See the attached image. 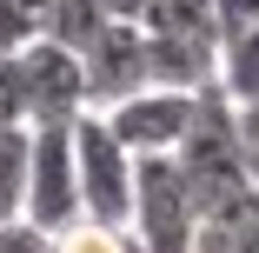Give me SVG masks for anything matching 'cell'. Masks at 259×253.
<instances>
[{"label":"cell","instance_id":"5bb4252c","mask_svg":"<svg viewBox=\"0 0 259 253\" xmlns=\"http://www.w3.org/2000/svg\"><path fill=\"white\" fill-rule=\"evenodd\" d=\"M0 127H27V80H20V54H0Z\"/></svg>","mask_w":259,"mask_h":253},{"label":"cell","instance_id":"2e32d148","mask_svg":"<svg viewBox=\"0 0 259 253\" xmlns=\"http://www.w3.org/2000/svg\"><path fill=\"white\" fill-rule=\"evenodd\" d=\"M27 40H33V14L20 0H0V54H20Z\"/></svg>","mask_w":259,"mask_h":253},{"label":"cell","instance_id":"9a60e30c","mask_svg":"<svg viewBox=\"0 0 259 253\" xmlns=\"http://www.w3.org/2000/svg\"><path fill=\"white\" fill-rule=\"evenodd\" d=\"M0 253H54V233L33 227L27 213H14V220H0Z\"/></svg>","mask_w":259,"mask_h":253},{"label":"cell","instance_id":"d6986e66","mask_svg":"<svg viewBox=\"0 0 259 253\" xmlns=\"http://www.w3.org/2000/svg\"><path fill=\"white\" fill-rule=\"evenodd\" d=\"M100 7H107L113 20H140V7H146V0H100Z\"/></svg>","mask_w":259,"mask_h":253},{"label":"cell","instance_id":"ba28073f","mask_svg":"<svg viewBox=\"0 0 259 253\" xmlns=\"http://www.w3.org/2000/svg\"><path fill=\"white\" fill-rule=\"evenodd\" d=\"M213 74H220V40H206V33H146V87L206 93Z\"/></svg>","mask_w":259,"mask_h":253},{"label":"cell","instance_id":"ac0fdd59","mask_svg":"<svg viewBox=\"0 0 259 253\" xmlns=\"http://www.w3.org/2000/svg\"><path fill=\"white\" fill-rule=\"evenodd\" d=\"M213 20H220V33L252 27V20H259V0H213Z\"/></svg>","mask_w":259,"mask_h":253},{"label":"cell","instance_id":"7c38bea8","mask_svg":"<svg viewBox=\"0 0 259 253\" xmlns=\"http://www.w3.org/2000/svg\"><path fill=\"white\" fill-rule=\"evenodd\" d=\"M140 27L146 33H206V40H220L213 0H146V7H140Z\"/></svg>","mask_w":259,"mask_h":253},{"label":"cell","instance_id":"30bf717a","mask_svg":"<svg viewBox=\"0 0 259 253\" xmlns=\"http://www.w3.org/2000/svg\"><path fill=\"white\" fill-rule=\"evenodd\" d=\"M107 20L113 14L100 7V0H47L40 7V40H60V47H73V54H87Z\"/></svg>","mask_w":259,"mask_h":253},{"label":"cell","instance_id":"6da1fadb","mask_svg":"<svg viewBox=\"0 0 259 253\" xmlns=\"http://www.w3.org/2000/svg\"><path fill=\"white\" fill-rule=\"evenodd\" d=\"M173 160H180V173H186V187H193V207H199V213L226 207L233 193H246V187H252V180H246V160H239L233 100H226L220 87H206V93H199L193 127H186V140L173 147Z\"/></svg>","mask_w":259,"mask_h":253},{"label":"cell","instance_id":"52a82bcc","mask_svg":"<svg viewBox=\"0 0 259 253\" xmlns=\"http://www.w3.org/2000/svg\"><path fill=\"white\" fill-rule=\"evenodd\" d=\"M80 67H87V107H113L133 87H146V33H140V20H107L100 40L80 54Z\"/></svg>","mask_w":259,"mask_h":253},{"label":"cell","instance_id":"8992f818","mask_svg":"<svg viewBox=\"0 0 259 253\" xmlns=\"http://www.w3.org/2000/svg\"><path fill=\"white\" fill-rule=\"evenodd\" d=\"M20 213L47 233L80 220V180H73V120L67 127H33V160H27V200Z\"/></svg>","mask_w":259,"mask_h":253},{"label":"cell","instance_id":"277c9868","mask_svg":"<svg viewBox=\"0 0 259 253\" xmlns=\"http://www.w3.org/2000/svg\"><path fill=\"white\" fill-rule=\"evenodd\" d=\"M193 107H199V93L133 87L126 100H113V107H93V114L107 120V127H113V140L140 160V154H173V147L186 140V127H193Z\"/></svg>","mask_w":259,"mask_h":253},{"label":"cell","instance_id":"e0dca14e","mask_svg":"<svg viewBox=\"0 0 259 253\" xmlns=\"http://www.w3.org/2000/svg\"><path fill=\"white\" fill-rule=\"evenodd\" d=\"M233 127H239V160H246V180L259 187V107H233Z\"/></svg>","mask_w":259,"mask_h":253},{"label":"cell","instance_id":"7a4b0ae2","mask_svg":"<svg viewBox=\"0 0 259 253\" xmlns=\"http://www.w3.org/2000/svg\"><path fill=\"white\" fill-rule=\"evenodd\" d=\"M193 187L180 173L173 154H140L133 160V207H126V233L140 240V253H193Z\"/></svg>","mask_w":259,"mask_h":253},{"label":"cell","instance_id":"3957f363","mask_svg":"<svg viewBox=\"0 0 259 253\" xmlns=\"http://www.w3.org/2000/svg\"><path fill=\"white\" fill-rule=\"evenodd\" d=\"M73 180H80V213L87 220H120L133 207V154L113 140V127L93 107L73 114Z\"/></svg>","mask_w":259,"mask_h":253},{"label":"cell","instance_id":"5b68a950","mask_svg":"<svg viewBox=\"0 0 259 253\" xmlns=\"http://www.w3.org/2000/svg\"><path fill=\"white\" fill-rule=\"evenodd\" d=\"M20 80H27V127H67L87 114V67L60 40H27L20 47Z\"/></svg>","mask_w":259,"mask_h":253},{"label":"cell","instance_id":"9c48e42d","mask_svg":"<svg viewBox=\"0 0 259 253\" xmlns=\"http://www.w3.org/2000/svg\"><path fill=\"white\" fill-rule=\"evenodd\" d=\"M213 87L233 100V107H259V20L220 33V74Z\"/></svg>","mask_w":259,"mask_h":253},{"label":"cell","instance_id":"4fadbf2b","mask_svg":"<svg viewBox=\"0 0 259 253\" xmlns=\"http://www.w3.org/2000/svg\"><path fill=\"white\" fill-rule=\"evenodd\" d=\"M54 253H140V240L120 227V220H67L54 233Z\"/></svg>","mask_w":259,"mask_h":253},{"label":"cell","instance_id":"8fae6325","mask_svg":"<svg viewBox=\"0 0 259 253\" xmlns=\"http://www.w3.org/2000/svg\"><path fill=\"white\" fill-rule=\"evenodd\" d=\"M27 160H33V127H0V220H14L27 200Z\"/></svg>","mask_w":259,"mask_h":253}]
</instances>
